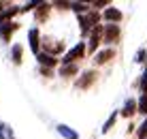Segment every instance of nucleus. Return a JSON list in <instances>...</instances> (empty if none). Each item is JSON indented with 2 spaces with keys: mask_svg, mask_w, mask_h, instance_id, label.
<instances>
[{
  "mask_svg": "<svg viewBox=\"0 0 147 139\" xmlns=\"http://www.w3.org/2000/svg\"><path fill=\"white\" fill-rule=\"evenodd\" d=\"M70 7H73L77 13H85V11H88V4H79V2H73Z\"/></svg>",
  "mask_w": 147,
  "mask_h": 139,
  "instance_id": "aec40b11",
  "label": "nucleus"
},
{
  "mask_svg": "<svg viewBox=\"0 0 147 139\" xmlns=\"http://www.w3.org/2000/svg\"><path fill=\"white\" fill-rule=\"evenodd\" d=\"M145 73H147V71H145Z\"/></svg>",
  "mask_w": 147,
  "mask_h": 139,
  "instance_id": "a878e982",
  "label": "nucleus"
},
{
  "mask_svg": "<svg viewBox=\"0 0 147 139\" xmlns=\"http://www.w3.org/2000/svg\"><path fill=\"white\" fill-rule=\"evenodd\" d=\"M107 4H109L107 0H98V2H94V7H107Z\"/></svg>",
  "mask_w": 147,
  "mask_h": 139,
  "instance_id": "b1692460",
  "label": "nucleus"
},
{
  "mask_svg": "<svg viewBox=\"0 0 147 139\" xmlns=\"http://www.w3.org/2000/svg\"><path fill=\"white\" fill-rule=\"evenodd\" d=\"M47 9H49L47 4H40V11H38V15H36V17H38V19H43L45 15H47Z\"/></svg>",
  "mask_w": 147,
  "mask_h": 139,
  "instance_id": "412c9836",
  "label": "nucleus"
},
{
  "mask_svg": "<svg viewBox=\"0 0 147 139\" xmlns=\"http://www.w3.org/2000/svg\"><path fill=\"white\" fill-rule=\"evenodd\" d=\"M100 39H102V26H94L92 30V39H90V49L96 51V47H98Z\"/></svg>",
  "mask_w": 147,
  "mask_h": 139,
  "instance_id": "7ed1b4c3",
  "label": "nucleus"
},
{
  "mask_svg": "<svg viewBox=\"0 0 147 139\" xmlns=\"http://www.w3.org/2000/svg\"><path fill=\"white\" fill-rule=\"evenodd\" d=\"M28 37H30V47H32V51H34V54H38V30L32 28L28 32Z\"/></svg>",
  "mask_w": 147,
  "mask_h": 139,
  "instance_id": "0eeeda50",
  "label": "nucleus"
},
{
  "mask_svg": "<svg viewBox=\"0 0 147 139\" xmlns=\"http://www.w3.org/2000/svg\"><path fill=\"white\" fill-rule=\"evenodd\" d=\"M22 45H13V62L15 64H19V62H22Z\"/></svg>",
  "mask_w": 147,
  "mask_h": 139,
  "instance_id": "4468645a",
  "label": "nucleus"
},
{
  "mask_svg": "<svg viewBox=\"0 0 147 139\" xmlns=\"http://www.w3.org/2000/svg\"><path fill=\"white\" fill-rule=\"evenodd\" d=\"M94 77H96L94 71H88V73L83 75V79H79V81H77V86H79V88H88V86L94 81Z\"/></svg>",
  "mask_w": 147,
  "mask_h": 139,
  "instance_id": "6e6552de",
  "label": "nucleus"
},
{
  "mask_svg": "<svg viewBox=\"0 0 147 139\" xmlns=\"http://www.w3.org/2000/svg\"><path fill=\"white\" fill-rule=\"evenodd\" d=\"M139 139H147V120L139 126Z\"/></svg>",
  "mask_w": 147,
  "mask_h": 139,
  "instance_id": "6ab92c4d",
  "label": "nucleus"
},
{
  "mask_svg": "<svg viewBox=\"0 0 147 139\" xmlns=\"http://www.w3.org/2000/svg\"><path fill=\"white\" fill-rule=\"evenodd\" d=\"M15 28H17V24H13V22H9V24H0V34H2V39H9V34H11Z\"/></svg>",
  "mask_w": 147,
  "mask_h": 139,
  "instance_id": "9b49d317",
  "label": "nucleus"
},
{
  "mask_svg": "<svg viewBox=\"0 0 147 139\" xmlns=\"http://www.w3.org/2000/svg\"><path fill=\"white\" fill-rule=\"evenodd\" d=\"M79 24H81V32L88 34V32H90V28L98 26V13L90 11L88 15H79Z\"/></svg>",
  "mask_w": 147,
  "mask_h": 139,
  "instance_id": "f257e3e1",
  "label": "nucleus"
},
{
  "mask_svg": "<svg viewBox=\"0 0 147 139\" xmlns=\"http://www.w3.org/2000/svg\"><path fill=\"white\" fill-rule=\"evenodd\" d=\"M58 133H60V135H62L64 139H79L77 131H73V128L66 126V124H60V126H58Z\"/></svg>",
  "mask_w": 147,
  "mask_h": 139,
  "instance_id": "20e7f679",
  "label": "nucleus"
},
{
  "mask_svg": "<svg viewBox=\"0 0 147 139\" xmlns=\"http://www.w3.org/2000/svg\"><path fill=\"white\" fill-rule=\"evenodd\" d=\"M0 139H11V133H9V128L0 122Z\"/></svg>",
  "mask_w": 147,
  "mask_h": 139,
  "instance_id": "a211bd4d",
  "label": "nucleus"
},
{
  "mask_svg": "<svg viewBox=\"0 0 147 139\" xmlns=\"http://www.w3.org/2000/svg\"><path fill=\"white\" fill-rule=\"evenodd\" d=\"M121 114H124L126 118H130L132 114H136V103L132 99H128V101H126V105H124V109H121Z\"/></svg>",
  "mask_w": 147,
  "mask_h": 139,
  "instance_id": "1a4fd4ad",
  "label": "nucleus"
},
{
  "mask_svg": "<svg viewBox=\"0 0 147 139\" xmlns=\"http://www.w3.org/2000/svg\"><path fill=\"white\" fill-rule=\"evenodd\" d=\"M15 15V9H11V11H4V13H0V24H7V19H11Z\"/></svg>",
  "mask_w": 147,
  "mask_h": 139,
  "instance_id": "f3484780",
  "label": "nucleus"
},
{
  "mask_svg": "<svg viewBox=\"0 0 147 139\" xmlns=\"http://www.w3.org/2000/svg\"><path fill=\"white\" fill-rule=\"evenodd\" d=\"M38 62L40 64H47V66H53L55 64V58L51 54H38Z\"/></svg>",
  "mask_w": 147,
  "mask_h": 139,
  "instance_id": "f8f14e48",
  "label": "nucleus"
},
{
  "mask_svg": "<svg viewBox=\"0 0 147 139\" xmlns=\"http://www.w3.org/2000/svg\"><path fill=\"white\" fill-rule=\"evenodd\" d=\"M119 37V28L117 26H107V32H105V43H113Z\"/></svg>",
  "mask_w": 147,
  "mask_h": 139,
  "instance_id": "39448f33",
  "label": "nucleus"
},
{
  "mask_svg": "<svg viewBox=\"0 0 147 139\" xmlns=\"http://www.w3.org/2000/svg\"><path fill=\"white\" fill-rule=\"evenodd\" d=\"M0 7H2V4H0Z\"/></svg>",
  "mask_w": 147,
  "mask_h": 139,
  "instance_id": "393cba45",
  "label": "nucleus"
},
{
  "mask_svg": "<svg viewBox=\"0 0 147 139\" xmlns=\"http://www.w3.org/2000/svg\"><path fill=\"white\" fill-rule=\"evenodd\" d=\"M113 56H115V51H113V49L98 51V54H96V62H98V64H105V62H109V60L113 58Z\"/></svg>",
  "mask_w": 147,
  "mask_h": 139,
  "instance_id": "423d86ee",
  "label": "nucleus"
},
{
  "mask_svg": "<svg viewBox=\"0 0 147 139\" xmlns=\"http://www.w3.org/2000/svg\"><path fill=\"white\" fill-rule=\"evenodd\" d=\"M115 118H117V114H115V111H113V116H111V118H109V120H107V122H105V126H102V128H100V131H102V133H109V128H111V126H113V124H115Z\"/></svg>",
  "mask_w": 147,
  "mask_h": 139,
  "instance_id": "dca6fc26",
  "label": "nucleus"
},
{
  "mask_svg": "<svg viewBox=\"0 0 147 139\" xmlns=\"http://www.w3.org/2000/svg\"><path fill=\"white\" fill-rule=\"evenodd\" d=\"M145 54H147L145 49H139V54H136V62H143V60H145Z\"/></svg>",
  "mask_w": 147,
  "mask_h": 139,
  "instance_id": "4be33fe9",
  "label": "nucleus"
},
{
  "mask_svg": "<svg viewBox=\"0 0 147 139\" xmlns=\"http://www.w3.org/2000/svg\"><path fill=\"white\" fill-rule=\"evenodd\" d=\"M83 54H85V45H83V43L75 45V47H73V49H70L68 54H66V56L62 58V64H73L75 60H77V58H81Z\"/></svg>",
  "mask_w": 147,
  "mask_h": 139,
  "instance_id": "f03ea898",
  "label": "nucleus"
},
{
  "mask_svg": "<svg viewBox=\"0 0 147 139\" xmlns=\"http://www.w3.org/2000/svg\"><path fill=\"white\" fill-rule=\"evenodd\" d=\"M105 19H109V22H119V19H121V13L117 11V9L109 7L107 11H105Z\"/></svg>",
  "mask_w": 147,
  "mask_h": 139,
  "instance_id": "9d476101",
  "label": "nucleus"
},
{
  "mask_svg": "<svg viewBox=\"0 0 147 139\" xmlns=\"http://www.w3.org/2000/svg\"><path fill=\"white\" fill-rule=\"evenodd\" d=\"M141 90H143V94H147V73L143 75V81H141Z\"/></svg>",
  "mask_w": 147,
  "mask_h": 139,
  "instance_id": "5701e85b",
  "label": "nucleus"
},
{
  "mask_svg": "<svg viewBox=\"0 0 147 139\" xmlns=\"http://www.w3.org/2000/svg\"><path fill=\"white\" fill-rule=\"evenodd\" d=\"M60 73H62V77L64 75H75V73H77V66H75V64H66V66L60 69Z\"/></svg>",
  "mask_w": 147,
  "mask_h": 139,
  "instance_id": "2eb2a0df",
  "label": "nucleus"
},
{
  "mask_svg": "<svg viewBox=\"0 0 147 139\" xmlns=\"http://www.w3.org/2000/svg\"><path fill=\"white\" fill-rule=\"evenodd\" d=\"M136 111L139 114H147V94H141L139 103H136Z\"/></svg>",
  "mask_w": 147,
  "mask_h": 139,
  "instance_id": "ddd939ff",
  "label": "nucleus"
}]
</instances>
